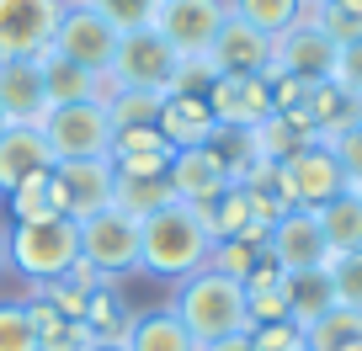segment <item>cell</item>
I'll use <instances>...</instances> for the list:
<instances>
[{"label":"cell","mask_w":362,"mask_h":351,"mask_svg":"<svg viewBox=\"0 0 362 351\" xmlns=\"http://www.w3.org/2000/svg\"><path fill=\"white\" fill-rule=\"evenodd\" d=\"M37 69H43V91H48V107H75V102H102L117 91L112 75H96V69L86 64H69V59H59L54 48L48 54H37Z\"/></svg>","instance_id":"cell-19"},{"label":"cell","mask_w":362,"mask_h":351,"mask_svg":"<svg viewBox=\"0 0 362 351\" xmlns=\"http://www.w3.org/2000/svg\"><path fill=\"white\" fill-rule=\"evenodd\" d=\"M245 314H250V325H277V319H288L283 282H277V287H250V293H245Z\"/></svg>","instance_id":"cell-40"},{"label":"cell","mask_w":362,"mask_h":351,"mask_svg":"<svg viewBox=\"0 0 362 351\" xmlns=\"http://www.w3.org/2000/svg\"><path fill=\"white\" fill-rule=\"evenodd\" d=\"M250 351H304V330L293 319L277 325H250Z\"/></svg>","instance_id":"cell-39"},{"label":"cell","mask_w":362,"mask_h":351,"mask_svg":"<svg viewBox=\"0 0 362 351\" xmlns=\"http://www.w3.org/2000/svg\"><path fill=\"white\" fill-rule=\"evenodd\" d=\"M203 351H250V330L245 335H224V340H214V346H203Z\"/></svg>","instance_id":"cell-44"},{"label":"cell","mask_w":362,"mask_h":351,"mask_svg":"<svg viewBox=\"0 0 362 351\" xmlns=\"http://www.w3.org/2000/svg\"><path fill=\"white\" fill-rule=\"evenodd\" d=\"M208 64H214L218 75H267V64H272V37L256 32L250 22H240V16H224L214 48H208Z\"/></svg>","instance_id":"cell-17"},{"label":"cell","mask_w":362,"mask_h":351,"mask_svg":"<svg viewBox=\"0 0 362 351\" xmlns=\"http://www.w3.org/2000/svg\"><path fill=\"white\" fill-rule=\"evenodd\" d=\"M330 155H336V160H341V170H346V186H351V182H362V123L351 128V133L330 138Z\"/></svg>","instance_id":"cell-43"},{"label":"cell","mask_w":362,"mask_h":351,"mask_svg":"<svg viewBox=\"0 0 362 351\" xmlns=\"http://www.w3.org/2000/svg\"><path fill=\"white\" fill-rule=\"evenodd\" d=\"M117 37L123 32H117L112 22H102L96 11H86L80 0H69L48 48H54L59 59H69V64H86V69H96V75H107V69H112V54H117Z\"/></svg>","instance_id":"cell-10"},{"label":"cell","mask_w":362,"mask_h":351,"mask_svg":"<svg viewBox=\"0 0 362 351\" xmlns=\"http://www.w3.org/2000/svg\"><path fill=\"white\" fill-rule=\"evenodd\" d=\"M64 0H0V59H37L54 43Z\"/></svg>","instance_id":"cell-12"},{"label":"cell","mask_w":362,"mask_h":351,"mask_svg":"<svg viewBox=\"0 0 362 351\" xmlns=\"http://www.w3.org/2000/svg\"><path fill=\"white\" fill-rule=\"evenodd\" d=\"M80 261L96 277H128L139 272V218H128L123 208H102V213L80 218Z\"/></svg>","instance_id":"cell-5"},{"label":"cell","mask_w":362,"mask_h":351,"mask_svg":"<svg viewBox=\"0 0 362 351\" xmlns=\"http://www.w3.org/2000/svg\"><path fill=\"white\" fill-rule=\"evenodd\" d=\"M6 208H11V224H33V218H59L54 192H48V170L27 176V182L16 186L11 197H6Z\"/></svg>","instance_id":"cell-34"},{"label":"cell","mask_w":362,"mask_h":351,"mask_svg":"<svg viewBox=\"0 0 362 351\" xmlns=\"http://www.w3.org/2000/svg\"><path fill=\"white\" fill-rule=\"evenodd\" d=\"M351 340H362V309H346V304H336L325 319H315V325L304 330L309 351H341V346H351Z\"/></svg>","instance_id":"cell-30"},{"label":"cell","mask_w":362,"mask_h":351,"mask_svg":"<svg viewBox=\"0 0 362 351\" xmlns=\"http://www.w3.org/2000/svg\"><path fill=\"white\" fill-rule=\"evenodd\" d=\"M176 69H181V54L155 32V27H139V32H123L117 37V54H112V85L117 91H160L165 96L176 85Z\"/></svg>","instance_id":"cell-4"},{"label":"cell","mask_w":362,"mask_h":351,"mask_svg":"<svg viewBox=\"0 0 362 351\" xmlns=\"http://www.w3.org/2000/svg\"><path fill=\"white\" fill-rule=\"evenodd\" d=\"M86 351H128V346H123V340H90Z\"/></svg>","instance_id":"cell-45"},{"label":"cell","mask_w":362,"mask_h":351,"mask_svg":"<svg viewBox=\"0 0 362 351\" xmlns=\"http://www.w3.org/2000/svg\"><path fill=\"white\" fill-rule=\"evenodd\" d=\"M351 192H357V197H362V182H351Z\"/></svg>","instance_id":"cell-49"},{"label":"cell","mask_w":362,"mask_h":351,"mask_svg":"<svg viewBox=\"0 0 362 351\" xmlns=\"http://www.w3.org/2000/svg\"><path fill=\"white\" fill-rule=\"evenodd\" d=\"M27 304V314H33V330H37V351H86L90 340V330H86V319H75V314H59L54 304H43V298H33L27 293L22 298Z\"/></svg>","instance_id":"cell-26"},{"label":"cell","mask_w":362,"mask_h":351,"mask_svg":"<svg viewBox=\"0 0 362 351\" xmlns=\"http://www.w3.org/2000/svg\"><path fill=\"white\" fill-rule=\"evenodd\" d=\"M64 6H69V0H64Z\"/></svg>","instance_id":"cell-50"},{"label":"cell","mask_w":362,"mask_h":351,"mask_svg":"<svg viewBox=\"0 0 362 351\" xmlns=\"http://www.w3.org/2000/svg\"><path fill=\"white\" fill-rule=\"evenodd\" d=\"M218 80V69L208 64V54L203 59H181V69H176V85L170 91H181V96H208V85Z\"/></svg>","instance_id":"cell-42"},{"label":"cell","mask_w":362,"mask_h":351,"mask_svg":"<svg viewBox=\"0 0 362 351\" xmlns=\"http://www.w3.org/2000/svg\"><path fill=\"white\" fill-rule=\"evenodd\" d=\"M330 80H336L346 96H357L362 102V37L346 48H336V69H330Z\"/></svg>","instance_id":"cell-41"},{"label":"cell","mask_w":362,"mask_h":351,"mask_svg":"<svg viewBox=\"0 0 362 351\" xmlns=\"http://www.w3.org/2000/svg\"><path fill=\"white\" fill-rule=\"evenodd\" d=\"M304 144H315V128H309L304 112H272L267 123H256L245 133V149L267 165H283L288 155H298Z\"/></svg>","instance_id":"cell-23"},{"label":"cell","mask_w":362,"mask_h":351,"mask_svg":"<svg viewBox=\"0 0 362 351\" xmlns=\"http://www.w3.org/2000/svg\"><path fill=\"white\" fill-rule=\"evenodd\" d=\"M330 69H336V43H330L325 32H320L315 22H293L288 32L272 37V64L261 80H277V75H298V80H330Z\"/></svg>","instance_id":"cell-13"},{"label":"cell","mask_w":362,"mask_h":351,"mask_svg":"<svg viewBox=\"0 0 362 351\" xmlns=\"http://www.w3.org/2000/svg\"><path fill=\"white\" fill-rule=\"evenodd\" d=\"M298 112L309 117V128H315V138H320V144H330V138L351 133V128L362 123V102H357V96H346V91L336 85V80H315Z\"/></svg>","instance_id":"cell-22"},{"label":"cell","mask_w":362,"mask_h":351,"mask_svg":"<svg viewBox=\"0 0 362 351\" xmlns=\"http://www.w3.org/2000/svg\"><path fill=\"white\" fill-rule=\"evenodd\" d=\"M315 218H320V234H325L330 256L362 250V197L351 192V186H346L341 197H330L325 208H315Z\"/></svg>","instance_id":"cell-27"},{"label":"cell","mask_w":362,"mask_h":351,"mask_svg":"<svg viewBox=\"0 0 362 351\" xmlns=\"http://www.w3.org/2000/svg\"><path fill=\"white\" fill-rule=\"evenodd\" d=\"M267 250L283 272H320V266H330V245H325V234H320L315 208H288V213L267 229Z\"/></svg>","instance_id":"cell-15"},{"label":"cell","mask_w":362,"mask_h":351,"mask_svg":"<svg viewBox=\"0 0 362 351\" xmlns=\"http://www.w3.org/2000/svg\"><path fill=\"white\" fill-rule=\"evenodd\" d=\"M229 16H240V22H250L256 32L277 37L288 32L293 22H304V0H224Z\"/></svg>","instance_id":"cell-29"},{"label":"cell","mask_w":362,"mask_h":351,"mask_svg":"<svg viewBox=\"0 0 362 351\" xmlns=\"http://www.w3.org/2000/svg\"><path fill=\"white\" fill-rule=\"evenodd\" d=\"M86 11H96L102 22H112L117 32H139V27L155 22V6L160 0H80Z\"/></svg>","instance_id":"cell-35"},{"label":"cell","mask_w":362,"mask_h":351,"mask_svg":"<svg viewBox=\"0 0 362 351\" xmlns=\"http://www.w3.org/2000/svg\"><path fill=\"white\" fill-rule=\"evenodd\" d=\"M6 128H11V117H6V112H0V133H6Z\"/></svg>","instance_id":"cell-48"},{"label":"cell","mask_w":362,"mask_h":351,"mask_svg":"<svg viewBox=\"0 0 362 351\" xmlns=\"http://www.w3.org/2000/svg\"><path fill=\"white\" fill-rule=\"evenodd\" d=\"M330 287H336V304L362 309V250H346V256H330Z\"/></svg>","instance_id":"cell-38"},{"label":"cell","mask_w":362,"mask_h":351,"mask_svg":"<svg viewBox=\"0 0 362 351\" xmlns=\"http://www.w3.org/2000/svg\"><path fill=\"white\" fill-rule=\"evenodd\" d=\"M224 16H229L224 0H160L149 27H155V32L165 37L181 59H203L208 48H214Z\"/></svg>","instance_id":"cell-9"},{"label":"cell","mask_w":362,"mask_h":351,"mask_svg":"<svg viewBox=\"0 0 362 351\" xmlns=\"http://www.w3.org/2000/svg\"><path fill=\"white\" fill-rule=\"evenodd\" d=\"M214 245V229H208L203 208L192 203H165L160 213L139 218V272L160 277V282H181V277L203 272Z\"/></svg>","instance_id":"cell-1"},{"label":"cell","mask_w":362,"mask_h":351,"mask_svg":"<svg viewBox=\"0 0 362 351\" xmlns=\"http://www.w3.org/2000/svg\"><path fill=\"white\" fill-rule=\"evenodd\" d=\"M0 272H6V229H0Z\"/></svg>","instance_id":"cell-46"},{"label":"cell","mask_w":362,"mask_h":351,"mask_svg":"<svg viewBox=\"0 0 362 351\" xmlns=\"http://www.w3.org/2000/svg\"><path fill=\"white\" fill-rule=\"evenodd\" d=\"M261 250H267V245H256V239H218V245H214V256H208V272L245 282V277H250V266L261 261Z\"/></svg>","instance_id":"cell-36"},{"label":"cell","mask_w":362,"mask_h":351,"mask_svg":"<svg viewBox=\"0 0 362 351\" xmlns=\"http://www.w3.org/2000/svg\"><path fill=\"white\" fill-rule=\"evenodd\" d=\"M37 128H43L54 160H107V149H112V117L102 102L48 107Z\"/></svg>","instance_id":"cell-6"},{"label":"cell","mask_w":362,"mask_h":351,"mask_svg":"<svg viewBox=\"0 0 362 351\" xmlns=\"http://www.w3.org/2000/svg\"><path fill=\"white\" fill-rule=\"evenodd\" d=\"M80 319H86V330L96 340H123L128 319H134V309L123 304V293H117L112 282H96L86 293V309H80Z\"/></svg>","instance_id":"cell-28"},{"label":"cell","mask_w":362,"mask_h":351,"mask_svg":"<svg viewBox=\"0 0 362 351\" xmlns=\"http://www.w3.org/2000/svg\"><path fill=\"white\" fill-rule=\"evenodd\" d=\"M112 186H117L112 160H54V170H48L54 208H59V218H69V224L112 208Z\"/></svg>","instance_id":"cell-7"},{"label":"cell","mask_w":362,"mask_h":351,"mask_svg":"<svg viewBox=\"0 0 362 351\" xmlns=\"http://www.w3.org/2000/svg\"><path fill=\"white\" fill-rule=\"evenodd\" d=\"M0 351H37V330L22 298H0Z\"/></svg>","instance_id":"cell-37"},{"label":"cell","mask_w":362,"mask_h":351,"mask_svg":"<svg viewBox=\"0 0 362 351\" xmlns=\"http://www.w3.org/2000/svg\"><path fill=\"white\" fill-rule=\"evenodd\" d=\"M283 293H288V319L298 330H309L315 319H325L336 309V287H330V272H283Z\"/></svg>","instance_id":"cell-25"},{"label":"cell","mask_w":362,"mask_h":351,"mask_svg":"<svg viewBox=\"0 0 362 351\" xmlns=\"http://www.w3.org/2000/svg\"><path fill=\"white\" fill-rule=\"evenodd\" d=\"M277 186H283V203L288 208H325L330 197L346 192V170L341 160L330 155V144H304L298 155H288L277 165Z\"/></svg>","instance_id":"cell-8"},{"label":"cell","mask_w":362,"mask_h":351,"mask_svg":"<svg viewBox=\"0 0 362 351\" xmlns=\"http://www.w3.org/2000/svg\"><path fill=\"white\" fill-rule=\"evenodd\" d=\"M165 203H176V192L165 186V176H160V182H139V176H117V186H112V208H123L128 218H149V213H160Z\"/></svg>","instance_id":"cell-31"},{"label":"cell","mask_w":362,"mask_h":351,"mask_svg":"<svg viewBox=\"0 0 362 351\" xmlns=\"http://www.w3.org/2000/svg\"><path fill=\"white\" fill-rule=\"evenodd\" d=\"M304 16H309V22H315L336 48H346V43H357V37H362V0H330V6L304 11Z\"/></svg>","instance_id":"cell-33"},{"label":"cell","mask_w":362,"mask_h":351,"mask_svg":"<svg viewBox=\"0 0 362 351\" xmlns=\"http://www.w3.org/2000/svg\"><path fill=\"white\" fill-rule=\"evenodd\" d=\"M203 102L214 112L218 133H250L256 123L272 117V85L261 75H218Z\"/></svg>","instance_id":"cell-14"},{"label":"cell","mask_w":362,"mask_h":351,"mask_svg":"<svg viewBox=\"0 0 362 351\" xmlns=\"http://www.w3.org/2000/svg\"><path fill=\"white\" fill-rule=\"evenodd\" d=\"M224 138V133H218ZM203 144V149H176L165 170V186L176 192V203H192V208H208L229 182H235V170H229V149L224 144Z\"/></svg>","instance_id":"cell-11"},{"label":"cell","mask_w":362,"mask_h":351,"mask_svg":"<svg viewBox=\"0 0 362 351\" xmlns=\"http://www.w3.org/2000/svg\"><path fill=\"white\" fill-rule=\"evenodd\" d=\"M123 346L128 351H203L165 304L160 309H139V314L128 319V330H123Z\"/></svg>","instance_id":"cell-24"},{"label":"cell","mask_w":362,"mask_h":351,"mask_svg":"<svg viewBox=\"0 0 362 351\" xmlns=\"http://www.w3.org/2000/svg\"><path fill=\"white\" fill-rule=\"evenodd\" d=\"M165 309L187 325V335H192L197 346H214V340H224V335H245V330H250L245 287H240L235 277L208 272V266L192 272V277H181Z\"/></svg>","instance_id":"cell-2"},{"label":"cell","mask_w":362,"mask_h":351,"mask_svg":"<svg viewBox=\"0 0 362 351\" xmlns=\"http://www.w3.org/2000/svg\"><path fill=\"white\" fill-rule=\"evenodd\" d=\"M107 160H112L117 176L160 182V176L170 170V160H176V149H170V138L160 133L155 123H149V128H112V149H107Z\"/></svg>","instance_id":"cell-16"},{"label":"cell","mask_w":362,"mask_h":351,"mask_svg":"<svg viewBox=\"0 0 362 351\" xmlns=\"http://www.w3.org/2000/svg\"><path fill=\"white\" fill-rule=\"evenodd\" d=\"M75 261H80V229L69 218H33V224L6 229V266H16L27 282L69 277Z\"/></svg>","instance_id":"cell-3"},{"label":"cell","mask_w":362,"mask_h":351,"mask_svg":"<svg viewBox=\"0 0 362 351\" xmlns=\"http://www.w3.org/2000/svg\"><path fill=\"white\" fill-rule=\"evenodd\" d=\"M37 170H54V149H48L43 128L37 123H11L0 133V197H11Z\"/></svg>","instance_id":"cell-18"},{"label":"cell","mask_w":362,"mask_h":351,"mask_svg":"<svg viewBox=\"0 0 362 351\" xmlns=\"http://www.w3.org/2000/svg\"><path fill=\"white\" fill-rule=\"evenodd\" d=\"M160 133L170 138V149H203L218 138V123L208 112L203 96H181V91H165V107H160Z\"/></svg>","instance_id":"cell-21"},{"label":"cell","mask_w":362,"mask_h":351,"mask_svg":"<svg viewBox=\"0 0 362 351\" xmlns=\"http://www.w3.org/2000/svg\"><path fill=\"white\" fill-rule=\"evenodd\" d=\"M0 112L11 123H43L48 91L37 59H0Z\"/></svg>","instance_id":"cell-20"},{"label":"cell","mask_w":362,"mask_h":351,"mask_svg":"<svg viewBox=\"0 0 362 351\" xmlns=\"http://www.w3.org/2000/svg\"><path fill=\"white\" fill-rule=\"evenodd\" d=\"M320 6H330V0H304V11H320Z\"/></svg>","instance_id":"cell-47"},{"label":"cell","mask_w":362,"mask_h":351,"mask_svg":"<svg viewBox=\"0 0 362 351\" xmlns=\"http://www.w3.org/2000/svg\"><path fill=\"white\" fill-rule=\"evenodd\" d=\"M160 107H165L160 91H112L107 96L112 128H149V123H160Z\"/></svg>","instance_id":"cell-32"}]
</instances>
